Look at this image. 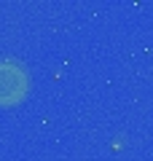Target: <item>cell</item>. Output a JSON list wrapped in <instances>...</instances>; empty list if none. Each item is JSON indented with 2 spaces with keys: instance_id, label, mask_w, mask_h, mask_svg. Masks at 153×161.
Instances as JSON below:
<instances>
[{
  "instance_id": "6da1fadb",
  "label": "cell",
  "mask_w": 153,
  "mask_h": 161,
  "mask_svg": "<svg viewBox=\"0 0 153 161\" xmlns=\"http://www.w3.org/2000/svg\"><path fill=\"white\" fill-rule=\"evenodd\" d=\"M30 92V73L22 62L11 57L0 59V105L11 108L19 105Z\"/></svg>"
}]
</instances>
